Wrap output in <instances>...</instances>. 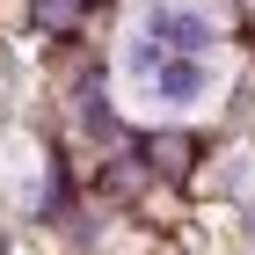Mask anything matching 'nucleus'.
Masks as SVG:
<instances>
[{"label":"nucleus","mask_w":255,"mask_h":255,"mask_svg":"<svg viewBox=\"0 0 255 255\" xmlns=\"http://www.w3.org/2000/svg\"><path fill=\"white\" fill-rule=\"evenodd\" d=\"M80 15H88V0H29V29H44V37L80 29Z\"/></svg>","instance_id":"obj_3"},{"label":"nucleus","mask_w":255,"mask_h":255,"mask_svg":"<svg viewBox=\"0 0 255 255\" xmlns=\"http://www.w3.org/2000/svg\"><path fill=\"white\" fill-rule=\"evenodd\" d=\"M248 226H255V212H248Z\"/></svg>","instance_id":"obj_4"},{"label":"nucleus","mask_w":255,"mask_h":255,"mask_svg":"<svg viewBox=\"0 0 255 255\" xmlns=\"http://www.w3.org/2000/svg\"><path fill=\"white\" fill-rule=\"evenodd\" d=\"M146 44L182 51V59H204V51H212V22L197 15V7H153V15H146Z\"/></svg>","instance_id":"obj_2"},{"label":"nucleus","mask_w":255,"mask_h":255,"mask_svg":"<svg viewBox=\"0 0 255 255\" xmlns=\"http://www.w3.org/2000/svg\"><path fill=\"white\" fill-rule=\"evenodd\" d=\"M131 66L153 73V95H168V102H197L204 95V59H182V51H160V44L138 37L131 44Z\"/></svg>","instance_id":"obj_1"}]
</instances>
